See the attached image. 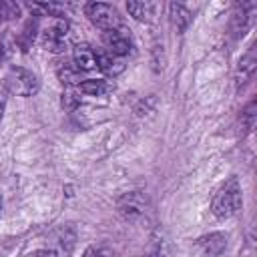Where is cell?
<instances>
[{"instance_id": "cell-14", "label": "cell", "mask_w": 257, "mask_h": 257, "mask_svg": "<svg viewBox=\"0 0 257 257\" xmlns=\"http://www.w3.org/2000/svg\"><path fill=\"white\" fill-rule=\"evenodd\" d=\"M76 88H78V92H82V94H86V96H104L106 92L112 90V84L106 82V80L88 78V80H82Z\"/></svg>"}, {"instance_id": "cell-4", "label": "cell", "mask_w": 257, "mask_h": 257, "mask_svg": "<svg viewBox=\"0 0 257 257\" xmlns=\"http://www.w3.org/2000/svg\"><path fill=\"white\" fill-rule=\"evenodd\" d=\"M70 40V24L66 18H56L42 32V46L50 52H62Z\"/></svg>"}, {"instance_id": "cell-5", "label": "cell", "mask_w": 257, "mask_h": 257, "mask_svg": "<svg viewBox=\"0 0 257 257\" xmlns=\"http://www.w3.org/2000/svg\"><path fill=\"white\" fill-rule=\"evenodd\" d=\"M227 247V235L221 231L207 233L193 243L191 257H219Z\"/></svg>"}, {"instance_id": "cell-22", "label": "cell", "mask_w": 257, "mask_h": 257, "mask_svg": "<svg viewBox=\"0 0 257 257\" xmlns=\"http://www.w3.org/2000/svg\"><path fill=\"white\" fill-rule=\"evenodd\" d=\"M143 257H163L161 253H151V255H143Z\"/></svg>"}, {"instance_id": "cell-15", "label": "cell", "mask_w": 257, "mask_h": 257, "mask_svg": "<svg viewBox=\"0 0 257 257\" xmlns=\"http://www.w3.org/2000/svg\"><path fill=\"white\" fill-rule=\"evenodd\" d=\"M56 74H58V80L64 84V86H78L80 84V70L70 64V62H64L56 68Z\"/></svg>"}, {"instance_id": "cell-20", "label": "cell", "mask_w": 257, "mask_h": 257, "mask_svg": "<svg viewBox=\"0 0 257 257\" xmlns=\"http://www.w3.org/2000/svg\"><path fill=\"white\" fill-rule=\"evenodd\" d=\"M8 90H6V86L4 84H0V120H2V116H4V110H6V102H8Z\"/></svg>"}, {"instance_id": "cell-18", "label": "cell", "mask_w": 257, "mask_h": 257, "mask_svg": "<svg viewBox=\"0 0 257 257\" xmlns=\"http://www.w3.org/2000/svg\"><path fill=\"white\" fill-rule=\"evenodd\" d=\"M76 104H78V96H76L74 92L66 90V92L62 94V106H66V108H74Z\"/></svg>"}, {"instance_id": "cell-7", "label": "cell", "mask_w": 257, "mask_h": 257, "mask_svg": "<svg viewBox=\"0 0 257 257\" xmlns=\"http://www.w3.org/2000/svg\"><path fill=\"white\" fill-rule=\"evenodd\" d=\"M147 197L141 191H133V193H124L118 201H116V211L124 217V219H137L147 211Z\"/></svg>"}, {"instance_id": "cell-12", "label": "cell", "mask_w": 257, "mask_h": 257, "mask_svg": "<svg viewBox=\"0 0 257 257\" xmlns=\"http://www.w3.org/2000/svg\"><path fill=\"white\" fill-rule=\"evenodd\" d=\"M126 10L128 14L139 20V22H151L155 12H157V4L155 2H126Z\"/></svg>"}, {"instance_id": "cell-16", "label": "cell", "mask_w": 257, "mask_h": 257, "mask_svg": "<svg viewBox=\"0 0 257 257\" xmlns=\"http://www.w3.org/2000/svg\"><path fill=\"white\" fill-rule=\"evenodd\" d=\"M249 8H251L249 4H241V6H237V10L233 14V28L237 34H243L249 24Z\"/></svg>"}, {"instance_id": "cell-10", "label": "cell", "mask_w": 257, "mask_h": 257, "mask_svg": "<svg viewBox=\"0 0 257 257\" xmlns=\"http://www.w3.org/2000/svg\"><path fill=\"white\" fill-rule=\"evenodd\" d=\"M96 68H100L106 76H116L124 70L122 58L106 52V50H96Z\"/></svg>"}, {"instance_id": "cell-9", "label": "cell", "mask_w": 257, "mask_h": 257, "mask_svg": "<svg viewBox=\"0 0 257 257\" xmlns=\"http://www.w3.org/2000/svg\"><path fill=\"white\" fill-rule=\"evenodd\" d=\"M72 64L80 72H88L96 68V52L88 44H76L72 48Z\"/></svg>"}, {"instance_id": "cell-17", "label": "cell", "mask_w": 257, "mask_h": 257, "mask_svg": "<svg viewBox=\"0 0 257 257\" xmlns=\"http://www.w3.org/2000/svg\"><path fill=\"white\" fill-rule=\"evenodd\" d=\"M241 124H243L245 131H251L253 128V124H255V100H251L243 108V112H241Z\"/></svg>"}, {"instance_id": "cell-23", "label": "cell", "mask_w": 257, "mask_h": 257, "mask_svg": "<svg viewBox=\"0 0 257 257\" xmlns=\"http://www.w3.org/2000/svg\"><path fill=\"white\" fill-rule=\"evenodd\" d=\"M0 60H2V56H0Z\"/></svg>"}, {"instance_id": "cell-2", "label": "cell", "mask_w": 257, "mask_h": 257, "mask_svg": "<svg viewBox=\"0 0 257 257\" xmlns=\"http://www.w3.org/2000/svg\"><path fill=\"white\" fill-rule=\"evenodd\" d=\"M4 86L10 94L16 96H34L40 88L36 74L24 66H12L4 78Z\"/></svg>"}, {"instance_id": "cell-3", "label": "cell", "mask_w": 257, "mask_h": 257, "mask_svg": "<svg viewBox=\"0 0 257 257\" xmlns=\"http://www.w3.org/2000/svg\"><path fill=\"white\" fill-rule=\"evenodd\" d=\"M84 14L88 16V20L100 28L102 32L106 30H114L120 28V16L116 12V8L112 4H104V2H88L84 6Z\"/></svg>"}, {"instance_id": "cell-11", "label": "cell", "mask_w": 257, "mask_h": 257, "mask_svg": "<svg viewBox=\"0 0 257 257\" xmlns=\"http://www.w3.org/2000/svg\"><path fill=\"white\" fill-rule=\"evenodd\" d=\"M169 18H171V24L177 32H185L193 20L191 16V10L185 6V4H177V2H171L169 4Z\"/></svg>"}, {"instance_id": "cell-19", "label": "cell", "mask_w": 257, "mask_h": 257, "mask_svg": "<svg viewBox=\"0 0 257 257\" xmlns=\"http://www.w3.org/2000/svg\"><path fill=\"white\" fill-rule=\"evenodd\" d=\"M82 257H112L106 249H98V247H88L86 251H84V255Z\"/></svg>"}, {"instance_id": "cell-1", "label": "cell", "mask_w": 257, "mask_h": 257, "mask_svg": "<svg viewBox=\"0 0 257 257\" xmlns=\"http://www.w3.org/2000/svg\"><path fill=\"white\" fill-rule=\"evenodd\" d=\"M241 205H243L241 183L237 177H231L217 189V193L211 201V213L217 219H229L239 213Z\"/></svg>"}, {"instance_id": "cell-8", "label": "cell", "mask_w": 257, "mask_h": 257, "mask_svg": "<svg viewBox=\"0 0 257 257\" xmlns=\"http://www.w3.org/2000/svg\"><path fill=\"white\" fill-rule=\"evenodd\" d=\"M255 66H257V56H255V46H251L249 50H247V54L239 60V66H237V72H235V82H237V88H243L249 80H251V76H253V72H255Z\"/></svg>"}, {"instance_id": "cell-13", "label": "cell", "mask_w": 257, "mask_h": 257, "mask_svg": "<svg viewBox=\"0 0 257 257\" xmlns=\"http://www.w3.org/2000/svg\"><path fill=\"white\" fill-rule=\"evenodd\" d=\"M72 247H74V233L70 229H62L60 237L54 241V245L48 251H50V257H68Z\"/></svg>"}, {"instance_id": "cell-6", "label": "cell", "mask_w": 257, "mask_h": 257, "mask_svg": "<svg viewBox=\"0 0 257 257\" xmlns=\"http://www.w3.org/2000/svg\"><path fill=\"white\" fill-rule=\"evenodd\" d=\"M102 42H104V50L118 58H124L133 52V38L122 26L102 32Z\"/></svg>"}, {"instance_id": "cell-21", "label": "cell", "mask_w": 257, "mask_h": 257, "mask_svg": "<svg viewBox=\"0 0 257 257\" xmlns=\"http://www.w3.org/2000/svg\"><path fill=\"white\" fill-rule=\"evenodd\" d=\"M26 257H50V251H48V249H46V251H36V253L26 255Z\"/></svg>"}]
</instances>
